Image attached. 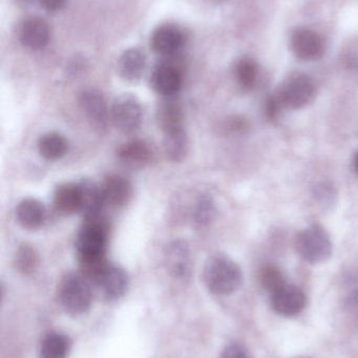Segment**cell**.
<instances>
[{
  "label": "cell",
  "mask_w": 358,
  "mask_h": 358,
  "mask_svg": "<svg viewBox=\"0 0 358 358\" xmlns=\"http://www.w3.org/2000/svg\"><path fill=\"white\" fill-rule=\"evenodd\" d=\"M81 193V210L85 219L94 218L100 215L101 208L104 204L101 187L90 179H84L78 183Z\"/></svg>",
  "instance_id": "obj_20"
},
{
  "label": "cell",
  "mask_w": 358,
  "mask_h": 358,
  "mask_svg": "<svg viewBox=\"0 0 358 358\" xmlns=\"http://www.w3.org/2000/svg\"><path fill=\"white\" fill-rule=\"evenodd\" d=\"M151 87L156 92L172 98L182 87V73L180 67L170 61H163L153 69L151 77Z\"/></svg>",
  "instance_id": "obj_7"
},
{
  "label": "cell",
  "mask_w": 358,
  "mask_h": 358,
  "mask_svg": "<svg viewBox=\"0 0 358 358\" xmlns=\"http://www.w3.org/2000/svg\"><path fill=\"white\" fill-rule=\"evenodd\" d=\"M16 218L19 224L25 229H38L46 219L43 203L34 198L21 200L16 208Z\"/></svg>",
  "instance_id": "obj_19"
},
{
  "label": "cell",
  "mask_w": 358,
  "mask_h": 358,
  "mask_svg": "<svg viewBox=\"0 0 358 358\" xmlns=\"http://www.w3.org/2000/svg\"><path fill=\"white\" fill-rule=\"evenodd\" d=\"M113 123L120 131L132 134L142 123L143 110L140 102L132 94L118 96L111 106Z\"/></svg>",
  "instance_id": "obj_6"
},
{
  "label": "cell",
  "mask_w": 358,
  "mask_h": 358,
  "mask_svg": "<svg viewBox=\"0 0 358 358\" xmlns=\"http://www.w3.org/2000/svg\"><path fill=\"white\" fill-rule=\"evenodd\" d=\"M69 348L71 343L67 336L53 332L42 341L40 358H67Z\"/></svg>",
  "instance_id": "obj_24"
},
{
  "label": "cell",
  "mask_w": 358,
  "mask_h": 358,
  "mask_svg": "<svg viewBox=\"0 0 358 358\" xmlns=\"http://www.w3.org/2000/svg\"><path fill=\"white\" fill-rule=\"evenodd\" d=\"M69 144L64 136L56 132L44 134L38 142V150L42 157L48 161H57L64 157Z\"/></svg>",
  "instance_id": "obj_23"
},
{
  "label": "cell",
  "mask_w": 358,
  "mask_h": 358,
  "mask_svg": "<svg viewBox=\"0 0 358 358\" xmlns=\"http://www.w3.org/2000/svg\"><path fill=\"white\" fill-rule=\"evenodd\" d=\"M315 195L321 200L322 203H328L333 199V189L330 185H322L321 187H317Z\"/></svg>",
  "instance_id": "obj_30"
},
{
  "label": "cell",
  "mask_w": 358,
  "mask_h": 358,
  "mask_svg": "<svg viewBox=\"0 0 358 358\" xmlns=\"http://www.w3.org/2000/svg\"><path fill=\"white\" fill-rule=\"evenodd\" d=\"M221 358H250L247 351L240 345H229L224 349Z\"/></svg>",
  "instance_id": "obj_29"
},
{
  "label": "cell",
  "mask_w": 358,
  "mask_h": 358,
  "mask_svg": "<svg viewBox=\"0 0 358 358\" xmlns=\"http://www.w3.org/2000/svg\"><path fill=\"white\" fill-rule=\"evenodd\" d=\"M214 215H216V206L212 198L208 195L201 196L195 204V212H193L195 222L202 227L209 224L214 220Z\"/></svg>",
  "instance_id": "obj_27"
},
{
  "label": "cell",
  "mask_w": 358,
  "mask_h": 358,
  "mask_svg": "<svg viewBox=\"0 0 358 358\" xmlns=\"http://www.w3.org/2000/svg\"><path fill=\"white\" fill-rule=\"evenodd\" d=\"M164 151L166 157L174 163H180L188 153V136L184 128L164 134Z\"/></svg>",
  "instance_id": "obj_22"
},
{
  "label": "cell",
  "mask_w": 358,
  "mask_h": 358,
  "mask_svg": "<svg viewBox=\"0 0 358 358\" xmlns=\"http://www.w3.org/2000/svg\"><path fill=\"white\" fill-rule=\"evenodd\" d=\"M235 79L243 90H249L256 85L258 66L252 59H242L235 66Z\"/></svg>",
  "instance_id": "obj_26"
},
{
  "label": "cell",
  "mask_w": 358,
  "mask_h": 358,
  "mask_svg": "<svg viewBox=\"0 0 358 358\" xmlns=\"http://www.w3.org/2000/svg\"><path fill=\"white\" fill-rule=\"evenodd\" d=\"M165 265L170 275L183 279L191 271V255L184 240H176L166 248Z\"/></svg>",
  "instance_id": "obj_12"
},
{
  "label": "cell",
  "mask_w": 358,
  "mask_h": 358,
  "mask_svg": "<svg viewBox=\"0 0 358 358\" xmlns=\"http://www.w3.org/2000/svg\"><path fill=\"white\" fill-rule=\"evenodd\" d=\"M156 117L160 128L164 134L172 131V130L180 129L183 127V108L178 101L174 100V96L162 101L158 105Z\"/></svg>",
  "instance_id": "obj_17"
},
{
  "label": "cell",
  "mask_w": 358,
  "mask_h": 358,
  "mask_svg": "<svg viewBox=\"0 0 358 358\" xmlns=\"http://www.w3.org/2000/svg\"><path fill=\"white\" fill-rule=\"evenodd\" d=\"M20 41L25 48L38 50L46 48L50 41V27L41 18H29L20 27Z\"/></svg>",
  "instance_id": "obj_14"
},
{
  "label": "cell",
  "mask_w": 358,
  "mask_h": 358,
  "mask_svg": "<svg viewBox=\"0 0 358 358\" xmlns=\"http://www.w3.org/2000/svg\"><path fill=\"white\" fill-rule=\"evenodd\" d=\"M54 206L57 212L71 215L81 210V193L78 183H63L54 194Z\"/></svg>",
  "instance_id": "obj_18"
},
{
  "label": "cell",
  "mask_w": 358,
  "mask_h": 358,
  "mask_svg": "<svg viewBox=\"0 0 358 358\" xmlns=\"http://www.w3.org/2000/svg\"><path fill=\"white\" fill-rule=\"evenodd\" d=\"M296 246L298 255L312 264L328 260L332 254L329 235L319 225H311L301 231L296 238Z\"/></svg>",
  "instance_id": "obj_4"
},
{
  "label": "cell",
  "mask_w": 358,
  "mask_h": 358,
  "mask_svg": "<svg viewBox=\"0 0 358 358\" xmlns=\"http://www.w3.org/2000/svg\"><path fill=\"white\" fill-rule=\"evenodd\" d=\"M260 282L263 287L270 292L271 294L286 284L281 269L277 268V266H273V265H269L262 269Z\"/></svg>",
  "instance_id": "obj_28"
},
{
  "label": "cell",
  "mask_w": 358,
  "mask_h": 358,
  "mask_svg": "<svg viewBox=\"0 0 358 358\" xmlns=\"http://www.w3.org/2000/svg\"><path fill=\"white\" fill-rule=\"evenodd\" d=\"M39 265V256L37 250L29 243H22L17 248L15 254V266L19 273L31 275L35 273Z\"/></svg>",
  "instance_id": "obj_25"
},
{
  "label": "cell",
  "mask_w": 358,
  "mask_h": 358,
  "mask_svg": "<svg viewBox=\"0 0 358 358\" xmlns=\"http://www.w3.org/2000/svg\"><path fill=\"white\" fill-rule=\"evenodd\" d=\"M151 48L160 56H176L184 44V36L178 27L163 25L153 31L151 39Z\"/></svg>",
  "instance_id": "obj_11"
},
{
  "label": "cell",
  "mask_w": 358,
  "mask_h": 358,
  "mask_svg": "<svg viewBox=\"0 0 358 358\" xmlns=\"http://www.w3.org/2000/svg\"><path fill=\"white\" fill-rule=\"evenodd\" d=\"M203 279L210 292L226 296L239 289L243 275L237 263L228 257L216 255L206 262Z\"/></svg>",
  "instance_id": "obj_1"
},
{
  "label": "cell",
  "mask_w": 358,
  "mask_h": 358,
  "mask_svg": "<svg viewBox=\"0 0 358 358\" xmlns=\"http://www.w3.org/2000/svg\"><path fill=\"white\" fill-rule=\"evenodd\" d=\"M104 203L113 208H121L130 201L132 187L130 181L121 176H111L101 185Z\"/></svg>",
  "instance_id": "obj_15"
},
{
  "label": "cell",
  "mask_w": 358,
  "mask_h": 358,
  "mask_svg": "<svg viewBox=\"0 0 358 358\" xmlns=\"http://www.w3.org/2000/svg\"><path fill=\"white\" fill-rule=\"evenodd\" d=\"M271 294L273 309L284 317H294L306 306L304 292L296 286L285 284Z\"/></svg>",
  "instance_id": "obj_9"
},
{
  "label": "cell",
  "mask_w": 358,
  "mask_h": 358,
  "mask_svg": "<svg viewBox=\"0 0 358 358\" xmlns=\"http://www.w3.org/2000/svg\"><path fill=\"white\" fill-rule=\"evenodd\" d=\"M354 169L355 171H357V173L358 174V152L357 153V155H355L354 157Z\"/></svg>",
  "instance_id": "obj_33"
},
{
  "label": "cell",
  "mask_w": 358,
  "mask_h": 358,
  "mask_svg": "<svg viewBox=\"0 0 358 358\" xmlns=\"http://www.w3.org/2000/svg\"><path fill=\"white\" fill-rule=\"evenodd\" d=\"M128 282V275L124 269L109 264L95 284L107 300H117L125 294Z\"/></svg>",
  "instance_id": "obj_13"
},
{
  "label": "cell",
  "mask_w": 358,
  "mask_h": 358,
  "mask_svg": "<svg viewBox=\"0 0 358 358\" xmlns=\"http://www.w3.org/2000/svg\"><path fill=\"white\" fill-rule=\"evenodd\" d=\"M151 148L143 141H130L121 145L117 150L120 163L130 169H142L151 159Z\"/></svg>",
  "instance_id": "obj_16"
},
{
  "label": "cell",
  "mask_w": 358,
  "mask_h": 358,
  "mask_svg": "<svg viewBox=\"0 0 358 358\" xmlns=\"http://www.w3.org/2000/svg\"><path fill=\"white\" fill-rule=\"evenodd\" d=\"M291 48L296 56L302 60H317L325 52L323 38L308 29H298L294 31Z\"/></svg>",
  "instance_id": "obj_10"
},
{
  "label": "cell",
  "mask_w": 358,
  "mask_h": 358,
  "mask_svg": "<svg viewBox=\"0 0 358 358\" xmlns=\"http://www.w3.org/2000/svg\"><path fill=\"white\" fill-rule=\"evenodd\" d=\"M58 296L61 305L69 315H82L92 304L90 281L83 275L67 273L59 284Z\"/></svg>",
  "instance_id": "obj_3"
},
{
  "label": "cell",
  "mask_w": 358,
  "mask_h": 358,
  "mask_svg": "<svg viewBox=\"0 0 358 358\" xmlns=\"http://www.w3.org/2000/svg\"><path fill=\"white\" fill-rule=\"evenodd\" d=\"M315 84L305 75L290 77L282 85L275 96L283 108L301 109L312 103L315 98Z\"/></svg>",
  "instance_id": "obj_5"
},
{
  "label": "cell",
  "mask_w": 358,
  "mask_h": 358,
  "mask_svg": "<svg viewBox=\"0 0 358 358\" xmlns=\"http://www.w3.org/2000/svg\"><path fill=\"white\" fill-rule=\"evenodd\" d=\"M17 1L23 6H33V4L38 3V0H17Z\"/></svg>",
  "instance_id": "obj_32"
},
{
  "label": "cell",
  "mask_w": 358,
  "mask_h": 358,
  "mask_svg": "<svg viewBox=\"0 0 358 358\" xmlns=\"http://www.w3.org/2000/svg\"><path fill=\"white\" fill-rule=\"evenodd\" d=\"M67 0H38V4L48 12H56L64 6Z\"/></svg>",
  "instance_id": "obj_31"
},
{
  "label": "cell",
  "mask_w": 358,
  "mask_h": 358,
  "mask_svg": "<svg viewBox=\"0 0 358 358\" xmlns=\"http://www.w3.org/2000/svg\"><path fill=\"white\" fill-rule=\"evenodd\" d=\"M145 64L146 60L144 55L136 48H130L120 57L118 71L120 76L126 81L136 82L142 77Z\"/></svg>",
  "instance_id": "obj_21"
},
{
  "label": "cell",
  "mask_w": 358,
  "mask_h": 358,
  "mask_svg": "<svg viewBox=\"0 0 358 358\" xmlns=\"http://www.w3.org/2000/svg\"><path fill=\"white\" fill-rule=\"evenodd\" d=\"M107 236V224L100 215L85 219V224L76 240L79 264L106 259Z\"/></svg>",
  "instance_id": "obj_2"
},
{
  "label": "cell",
  "mask_w": 358,
  "mask_h": 358,
  "mask_svg": "<svg viewBox=\"0 0 358 358\" xmlns=\"http://www.w3.org/2000/svg\"><path fill=\"white\" fill-rule=\"evenodd\" d=\"M80 107L92 127L103 130L106 128L111 113L102 94L95 90H83L79 96Z\"/></svg>",
  "instance_id": "obj_8"
}]
</instances>
